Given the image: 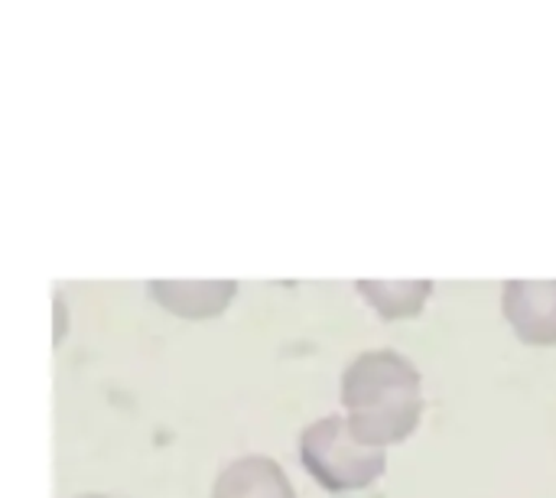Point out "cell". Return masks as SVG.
I'll return each instance as SVG.
<instances>
[{
	"mask_svg": "<svg viewBox=\"0 0 556 498\" xmlns=\"http://www.w3.org/2000/svg\"><path fill=\"white\" fill-rule=\"evenodd\" d=\"M215 498H296V493L274 460L248 457L222 473Z\"/></svg>",
	"mask_w": 556,
	"mask_h": 498,
	"instance_id": "obj_4",
	"label": "cell"
},
{
	"mask_svg": "<svg viewBox=\"0 0 556 498\" xmlns=\"http://www.w3.org/2000/svg\"><path fill=\"white\" fill-rule=\"evenodd\" d=\"M300 453L306 470L329 493L365 489L388 470V453L381 447L362 444L339 414L309 424L300 437Z\"/></svg>",
	"mask_w": 556,
	"mask_h": 498,
	"instance_id": "obj_2",
	"label": "cell"
},
{
	"mask_svg": "<svg viewBox=\"0 0 556 498\" xmlns=\"http://www.w3.org/2000/svg\"><path fill=\"white\" fill-rule=\"evenodd\" d=\"M358 294L381 320H407L433 297V281H358Z\"/></svg>",
	"mask_w": 556,
	"mask_h": 498,
	"instance_id": "obj_5",
	"label": "cell"
},
{
	"mask_svg": "<svg viewBox=\"0 0 556 498\" xmlns=\"http://www.w3.org/2000/svg\"><path fill=\"white\" fill-rule=\"evenodd\" d=\"M502 313L528 346H556V281H505Z\"/></svg>",
	"mask_w": 556,
	"mask_h": 498,
	"instance_id": "obj_3",
	"label": "cell"
},
{
	"mask_svg": "<svg viewBox=\"0 0 556 498\" xmlns=\"http://www.w3.org/2000/svg\"><path fill=\"white\" fill-rule=\"evenodd\" d=\"M349 431L368 447L407 440L424 414L420 369L397 349H368L342 375Z\"/></svg>",
	"mask_w": 556,
	"mask_h": 498,
	"instance_id": "obj_1",
	"label": "cell"
}]
</instances>
